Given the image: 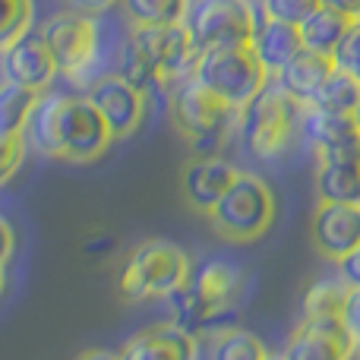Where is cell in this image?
Here are the masks:
<instances>
[{"label":"cell","instance_id":"277c9868","mask_svg":"<svg viewBox=\"0 0 360 360\" xmlns=\"http://www.w3.org/2000/svg\"><path fill=\"white\" fill-rule=\"evenodd\" d=\"M193 275L190 256L168 240H143L133 247L120 269V297L124 300H152L168 297L180 285H186Z\"/></svg>","mask_w":360,"mask_h":360},{"label":"cell","instance_id":"e0dca14e","mask_svg":"<svg viewBox=\"0 0 360 360\" xmlns=\"http://www.w3.org/2000/svg\"><path fill=\"white\" fill-rule=\"evenodd\" d=\"M332 70H335V60L329 54H316V51L304 48L294 60H288L275 73V86H281L300 105H310L316 98V92L323 89V82L332 76Z\"/></svg>","mask_w":360,"mask_h":360},{"label":"cell","instance_id":"83f0119b","mask_svg":"<svg viewBox=\"0 0 360 360\" xmlns=\"http://www.w3.org/2000/svg\"><path fill=\"white\" fill-rule=\"evenodd\" d=\"M133 25H174L184 22L190 0H120Z\"/></svg>","mask_w":360,"mask_h":360},{"label":"cell","instance_id":"7a4b0ae2","mask_svg":"<svg viewBox=\"0 0 360 360\" xmlns=\"http://www.w3.org/2000/svg\"><path fill=\"white\" fill-rule=\"evenodd\" d=\"M168 114L171 124L184 139H190V146L199 155H212L218 146L224 143L231 124L240 120V111L231 108L228 101H221L215 92L190 79L177 82L168 92Z\"/></svg>","mask_w":360,"mask_h":360},{"label":"cell","instance_id":"ffe728a7","mask_svg":"<svg viewBox=\"0 0 360 360\" xmlns=\"http://www.w3.org/2000/svg\"><path fill=\"white\" fill-rule=\"evenodd\" d=\"M193 281H196L202 297L209 300L218 313L228 310L243 291V272L234 262H224V259H209L205 266H199L196 272H193Z\"/></svg>","mask_w":360,"mask_h":360},{"label":"cell","instance_id":"d6986e66","mask_svg":"<svg viewBox=\"0 0 360 360\" xmlns=\"http://www.w3.org/2000/svg\"><path fill=\"white\" fill-rule=\"evenodd\" d=\"M67 101L63 92H41L25 120V146L48 158H60V139H57V124H60V108Z\"/></svg>","mask_w":360,"mask_h":360},{"label":"cell","instance_id":"5b68a950","mask_svg":"<svg viewBox=\"0 0 360 360\" xmlns=\"http://www.w3.org/2000/svg\"><path fill=\"white\" fill-rule=\"evenodd\" d=\"M300 117H304V105L272 82L240 111V133L256 158L272 162L285 155L294 136H300Z\"/></svg>","mask_w":360,"mask_h":360},{"label":"cell","instance_id":"6da1fadb","mask_svg":"<svg viewBox=\"0 0 360 360\" xmlns=\"http://www.w3.org/2000/svg\"><path fill=\"white\" fill-rule=\"evenodd\" d=\"M193 79L202 82L231 108L243 111L269 86V70L262 67L253 44H221L199 51Z\"/></svg>","mask_w":360,"mask_h":360},{"label":"cell","instance_id":"d6a6232c","mask_svg":"<svg viewBox=\"0 0 360 360\" xmlns=\"http://www.w3.org/2000/svg\"><path fill=\"white\" fill-rule=\"evenodd\" d=\"M342 323L348 329V335L360 342V288H351L348 300H345V310H342Z\"/></svg>","mask_w":360,"mask_h":360},{"label":"cell","instance_id":"3957f363","mask_svg":"<svg viewBox=\"0 0 360 360\" xmlns=\"http://www.w3.org/2000/svg\"><path fill=\"white\" fill-rule=\"evenodd\" d=\"M41 38L48 41L51 54L57 60V70L67 76L76 86H92L95 79H101V70L111 73L105 57V41H101V25L89 16H79V13L67 10L57 13L44 22Z\"/></svg>","mask_w":360,"mask_h":360},{"label":"cell","instance_id":"52a82bcc","mask_svg":"<svg viewBox=\"0 0 360 360\" xmlns=\"http://www.w3.org/2000/svg\"><path fill=\"white\" fill-rule=\"evenodd\" d=\"M184 25L190 29L199 51L221 44H253L256 10L250 0H193Z\"/></svg>","mask_w":360,"mask_h":360},{"label":"cell","instance_id":"e575fe53","mask_svg":"<svg viewBox=\"0 0 360 360\" xmlns=\"http://www.w3.org/2000/svg\"><path fill=\"white\" fill-rule=\"evenodd\" d=\"M338 275L345 278L348 288H360V243L345 256V259H338Z\"/></svg>","mask_w":360,"mask_h":360},{"label":"cell","instance_id":"4316f807","mask_svg":"<svg viewBox=\"0 0 360 360\" xmlns=\"http://www.w3.org/2000/svg\"><path fill=\"white\" fill-rule=\"evenodd\" d=\"M269 351L253 332L247 329H221L212 335L209 360H266Z\"/></svg>","mask_w":360,"mask_h":360},{"label":"cell","instance_id":"1f68e13d","mask_svg":"<svg viewBox=\"0 0 360 360\" xmlns=\"http://www.w3.org/2000/svg\"><path fill=\"white\" fill-rule=\"evenodd\" d=\"M25 149H29L25 136L0 139V186L19 171V165H22V158H25Z\"/></svg>","mask_w":360,"mask_h":360},{"label":"cell","instance_id":"ac0fdd59","mask_svg":"<svg viewBox=\"0 0 360 360\" xmlns=\"http://www.w3.org/2000/svg\"><path fill=\"white\" fill-rule=\"evenodd\" d=\"M253 48H256V54H259L262 67L269 70V76H275L288 60H294V57L304 51V38H300L297 25L262 16V22L256 25Z\"/></svg>","mask_w":360,"mask_h":360},{"label":"cell","instance_id":"8d00e7d4","mask_svg":"<svg viewBox=\"0 0 360 360\" xmlns=\"http://www.w3.org/2000/svg\"><path fill=\"white\" fill-rule=\"evenodd\" d=\"M323 6H332V10L345 13V16L360 19V0H323Z\"/></svg>","mask_w":360,"mask_h":360},{"label":"cell","instance_id":"cb8c5ba5","mask_svg":"<svg viewBox=\"0 0 360 360\" xmlns=\"http://www.w3.org/2000/svg\"><path fill=\"white\" fill-rule=\"evenodd\" d=\"M35 101H38V92H32V89L0 82V139L22 136L25 120H29Z\"/></svg>","mask_w":360,"mask_h":360},{"label":"cell","instance_id":"b9f144b4","mask_svg":"<svg viewBox=\"0 0 360 360\" xmlns=\"http://www.w3.org/2000/svg\"><path fill=\"white\" fill-rule=\"evenodd\" d=\"M357 120H360V108H357Z\"/></svg>","mask_w":360,"mask_h":360},{"label":"cell","instance_id":"5bb4252c","mask_svg":"<svg viewBox=\"0 0 360 360\" xmlns=\"http://www.w3.org/2000/svg\"><path fill=\"white\" fill-rule=\"evenodd\" d=\"M351 354L354 338L342 319H300L285 348L288 360H351Z\"/></svg>","mask_w":360,"mask_h":360},{"label":"cell","instance_id":"f35d334b","mask_svg":"<svg viewBox=\"0 0 360 360\" xmlns=\"http://www.w3.org/2000/svg\"><path fill=\"white\" fill-rule=\"evenodd\" d=\"M4 288H6V275H4V266H0V294H4Z\"/></svg>","mask_w":360,"mask_h":360},{"label":"cell","instance_id":"74e56055","mask_svg":"<svg viewBox=\"0 0 360 360\" xmlns=\"http://www.w3.org/2000/svg\"><path fill=\"white\" fill-rule=\"evenodd\" d=\"M76 360H120L117 351H105V348H92V351H82Z\"/></svg>","mask_w":360,"mask_h":360},{"label":"cell","instance_id":"60d3db41","mask_svg":"<svg viewBox=\"0 0 360 360\" xmlns=\"http://www.w3.org/2000/svg\"><path fill=\"white\" fill-rule=\"evenodd\" d=\"M266 360H288V357H285V354H269Z\"/></svg>","mask_w":360,"mask_h":360},{"label":"cell","instance_id":"30bf717a","mask_svg":"<svg viewBox=\"0 0 360 360\" xmlns=\"http://www.w3.org/2000/svg\"><path fill=\"white\" fill-rule=\"evenodd\" d=\"M300 139L310 143L316 158L335 162H360V120L357 114L326 111L316 105H304Z\"/></svg>","mask_w":360,"mask_h":360},{"label":"cell","instance_id":"836d02e7","mask_svg":"<svg viewBox=\"0 0 360 360\" xmlns=\"http://www.w3.org/2000/svg\"><path fill=\"white\" fill-rule=\"evenodd\" d=\"M117 4H120V0H67L70 10L79 13V16H89V19L105 16V13H111Z\"/></svg>","mask_w":360,"mask_h":360},{"label":"cell","instance_id":"ab89813d","mask_svg":"<svg viewBox=\"0 0 360 360\" xmlns=\"http://www.w3.org/2000/svg\"><path fill=\"white\" fill-rule=\"evenodd\" d=\"M351 360H360V342H354V354H351Z\"/></svg>","mask_w":360,"mask_h":360},{"label":"cell","instance_id":"d4e9b609","mask_svg":"<svg viewBox=\"0 0 360 360\" xmlns=\"http://www.w3.org/2000/svg\"><path fill=\"white\" fill-rule=\"evenodd\" d=\"M351 288L345 285V278H323L307 291L304 297V319H342L345 300H348Z\"/></svg>","mask_w":360,"mask_h":360},{"label":"cell","instance_id":"8fae6325","mask_svg":"<svg viewBox=\"0 0 360 360\" xmlns=\"http://www.w3.org/2000/svg\"><path fill=\"white\" fill-rule=\"evenodd\" d=\"M89 101L98 108V114L105 117V124L111 127L114 143L133 136L139 130L146 117V92H139L133 82H127L120 73H108L101 79H95L89 86Z\"/></svg>","mask_w":360,"mask_h":360},{"label":"cell","instance_id":"603a6c76","mask_svg":"<svg viewBox=\"0 0 360 360\" xmlns=\"http://www.w3.org/2000/svg\"><path fill=\"white\" fill-rule=\"evenodd\" d=\"M348 25H351V16L332 10V6H319L316 13H310V16L297 25V29H300V38H304V48L332 57L338 48V41H342L345 32H348Z\"/></svg>","mask_w":360,"mask_h":360},{"label":"cell","instance_id":"9c48e42d","mask_svg":"<svg viewBox=\"0 0 360 360\" xmlns=\"http://www.w3.org/2000/svg\"><path fill=\"white\" fill-rule=\"evenodd\" d=\"M57 139H60V158L70 165H92L111 149L114 133L98 114V108L89 98H73L67 95L60 108V124H57Z\"/></svg>","mask_w":360,"mask_h":360},{"label":"cell","instance_id":"7c38bea8","mask_svg":"<svg viewBox=\"0 0 360 360\" xmlns=\"http://www.w3.org/2000/svg\"><path fill=\"white\" fill-rule=\"evenodd\" d=\"M57 70V60L51 54L48 41L41 38V32H25L22 38H16L13 44H6L0 51V76L4 82L13 86L32 89V92H48Z\"/></svg>","mask_w":360,"mask_h":360},{"label":"cell","instance_id":"d590c367","mask_svg":"<svg viewBox=\"0 0 360 360\" xmlns=\"http://www.w3.org/2000/svg\"><path fill=\"white\" fill-rule=\"evenodd\" d=\"M13 250H16V234H13L10 221L0 215V266H6V262H10Z\"/></svg>","mask_w":360,"mask_h":360},{"label":"cell","instance_id":"f546056e","mask_svg":"<svg viewBox=\"0 0 360 360\" xmlns=\"http://www.w3.org/2000/svg\"><path fill=\"white\" fill-rule=\"evenodd\" d=\"M319 6H323V0H262V16L300 25L310 13H316Z\"/></svg>","mask_w":360,"mask_h":360},{"label":"cell","instance_id":"9a60e30c","mask_svg":"<svg viewBox=\"0 0 360 360\" xmlns=\"http://www.w3.org/2000/svg\"><path fill=\"white\" fill-rule=\"evenodd\" d=\"M240 171L231 162L218 155H199L190 165H184L180 171V193H184V202L190 205L199 215H209L218 205V199L228 193V186L234 184V177Z\"/></svg>","mask_w":360,"mask_h":360},{"label":"cell","instance_id":"2e32d148","mask_svg":"<svg viewBox=\"0 0 360 360\" xmlns=\"http://www.w3.org/2000/svg\"><path fill=\"white\" fill-rule=\"evenodd\" d=\"M120 360H196L199 357V335H190L168 319V323L149 326L127 338L117 351Z\"/></svg>","mask_w":360,"mask_h":360},{"label":"cell","instance_id":"484cf974","mask_svg":"<svg viewBox=\"0 0 360 360\" xmlns=\"http://www.w3.org/2000/svg\"><path fill=\"white\" fill-rule=\"evenodd\" d=\"M310 105L326 108V111H338V114H357V108H360V79H354L351 73H345V70L335 67Z\"/></svg>","mask_w":360,"mask_h":360},{"label":"cell","instance_id":"8992f818","mask_svg":"<svg viewBox=\"0 0 360 360\" xmlns=\"http://www.w3.org/2000/svg\"><path fill=\"white\" fill-rule=\"evenodd\" d=\"M212 231L228 243H253L275 221V193L256 174H237L209 212Z\"/></svg>","mask_w":360,"mask_h":360},{"label":"cell","instance_id":"f1b7e54d","mask_svg":"<svg viewBox=\"0 0 360 360\" xmlns=\"http://www.w3.org/2000/svg\"><path fill=\"white\" fill-rule=\"evenodd\" d=\"M32 13H35L32 0H0V51L29 32Z\"/></svg>","mask_w":360,"mask_h":360},{"label":"cell","instance_id":"4fadbf2b","mask_svg":"<svg viewBox=\"0 0 360 360\" xmlns=\"http://www.w3.org/2000/svg\"><path fill=\"white\" fill-rule=\"evenodd\" d=\"M319 256L338 262L360 243V202H319L310 221Z\"/></svg>","mask_w":360,"mask_h":360},{"label":"cell","instance_id":"ba28073f","mask_svg":"<svg viewBox=\"0 0 360 360\" xmlns=\"http://www.w3.org/2000/svg\"><path fill=\"white\" fill-rule=\"evenodd\" d=\"M133 44L149 57L152 70L158 73L162 86L174 89L177 82L190 79L193 76V67H196V57H199V48L193 41L190 29L184 22H174V25H133L130 32Z\"/></svg>","mask_w":360,"mask_h":360},{"label":"cell","instance_id":"4dcf8cb0","mask_svg":"<svg viewBox=\"0 0 360 360\" xmlns=\"http://www.w3.org/2000/svg\"><path fill=\"white\" fill-rule=\"evenodd\" d=\"M332 60H335L338 70H345V73H351L354 79H360V19H351L348 32H345V38L338 41Z\"/></svg>","mask_w":360,"mask_h":360},{"label":"cell","instance_id":"44dd1931","mask_svg":"<svg viewBox=\"0 0 360 360\" xmlns=\"http://www.w3.org/2000/svg\"><path fill=\"white\" fill-rule=\"evenodd\" d=\"M319 202H360V162L316 158Z\"/></svg>","mask_w":360,"mask_h":360},{"label":"cell","instance_id":"7402d4cb","mask_svg":"<svg viewBox=\"0 0 360 360\" xmlns=\"http://www.w3.org/2000/svg\"><path fill=\"white\" fill-rule=\"evenodd\" d=\"M165 300H168V310H171V323L180 326V329H186L190 335H199V332H202L205 326H212V319L218 316V310L196 288L193 275L186 285H180L177 291H171Z\"/></svg>","mask_w":360,"mask_h":360}]
</instances>
